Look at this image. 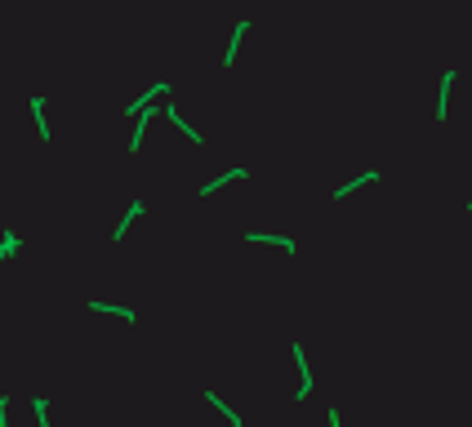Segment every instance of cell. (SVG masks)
<instances>
[{
	"label": "cell",
	"instance_id": "4fadbf2b",
	"mask_svg": "<svg viewBox=\"0 0 472 427\" xmlns=\"http://www.w3.org/2000/svg\"><path fill=\"white\" fill-rule=\"evenodd\" d=\"M31 414H36V423H41V427H50V419H45V396L31 400Z\"/></svg>",
	"mask_w": 472,
	"mask_h": 427
},
{
	"label": "cell",
	"instance_id": "7c38bea8",
	"mask_svg": "<svg viewBox=\"0 0 472 427\" xmlns=\"http://www.w3.org/2000/svg\"><path fill=\"white\" fill-rule=\"evenodd\" d=\"M14 249H18V236H14V231H5V236H0V263H5Z\"/></svg>",
	"mask_w": 472,
	"mask_h": 427
},
{
	"label": "cell",
	"instance_id": "5bb4252c",
	"mask_svg": "<svg viewBox=\"0 0 472 427\" xmlns=\"http://www.w3.org/2000/svg\"><path fill=\"white\" fill-rule=\"evenodd\" d=\"M5 414H9V396H0V427H9V419H5Z\"/></svg>",
	"mask_w": 472,
	"mask_h": 427
},
{
	"label": "cell",
	"instance_id": "9c48e42d",
	"mask_svg": "<svg viewBox=\"0 0 472 427\" xmlns=\"http://www.w3.org/2000/svg\"><path fill=\"white\" fill-rule=\"evenodd\" d=\"M205 400H210V405H214V410H223V414H227V423H232V427H241V414H236V410H227V405H223V396H219V392H205Z\"/></svg>",
	"mask_w": 472,
	"mask_h": 427
},
{
	"label": "cell",
	"instance_id": "8992f818",
	"mask_svg": "<svg viewBox=\"0 0 472 427\" xmlns=\"http://www.w3.org/2000/svg\"><path fill=\"white\" fill-rule=\"evenodd\" d=\"M31 116H36V129H41V138H50V120H45V99H31Z\"/></svg>",
	"mask_w": 472,
	"mask_h": 427
},
{
	"label": "cell",
	"instance_id": "6da1fadb",
	"mask_svg": "<svg viewBox=\"0 0 472 427\" xmlns=\"http://www.w3.org/2000/svg\"><path fill=\"white\" fill-rule=\"evenodd\" d=\"M294 361H299V374H303V383H299V400H308V392H312V370H308V356H303V347L294 343Z\"/></svg>",
	"mask_w": 472,
	"mask_h": 427
},
{
	"label": "cell",
	"instance_id": "2e32d148",
	"mask_svg": "<svg viewBox=\"0 0 472 427\" xmlns=\"http://www.w3.org/2000/svg\"><path fill=\"white\" fill-rule=\"evenodd\" d=\"M468 214H472V205H468Z\"/></svg>",
	"mask_w": 472,
	"mask_h": 427
},
{
	"label": "cell",
	"instance_id": "52a82bcc",
	"mask_svg": "<svg viewBox=\"0 0 472 427\" xmlns=\"http://www.w3.org/2000/svg\"><path fill=\"white\" fill-rule=\"evenodd\" d=\"M250 240H254V245H259V240H272V245H276V249H285V254H294V240H289V236H263V231H250Z\"/></svg>",
	"mask_w": 472,
	"mask_h": 427
},
{
	"label": "cell",
	"instance_id": "ba28073f",
	"mask_svg": "<svg viewBox=\"0 0 472 427\" xmlns=\"http://www.w3.org/2000/svg\"><path fill=\"white\" fill-rule=\"evenodd\" d=\"M232 178H245V169H227V174H223V178H214V182H205V187H201V196H210V191H219V187H223V182H232Z\"/></svg>",
	"mask_w": 472,
	"mask_h": 427
},
{
	"label": "cell",
	"instance_id": "9a60e30c",
	"mask_svg": "<svg viewBox=\"0 0 472 427\" xmlns=\"http://www.w3.org/2000/svg\"><path fill=\"white\" fill-rule=\"evenodd\" d=\"M330 427H338V410H330Z\"/></svg>",
	"mask_w": 472,
	"mask_h": 427
},
{
	"label": "cell",
	"instance_id": "5b68a950",
	"mask_svg": "<svg viewBox=\"0 0 472 427\" xmlns=\"http://www.w3.org/2000/svg\"><path fill=\"white\" fill-rule=\"evenodd\" d=\"M90 307L94 312H112V316H120V321H134V307H116V303H103V298H94Z\"/></svg>",
	"mask_w": 472,
	"mask_h": 427
},
{
	"label": "cell",
	"instance_id": "3957f363",
	"mask_svg": "<svg viewBox=\"0 0 472 427\" xmlns=\"http://www.w3.org/2000/svg\"><path fill=\"white\" fill-rule=\"evenodd\" d=\"M245 31H250V22L241 18V22H236V31H232V45H227V54H223V67H232V63H236V45H241V36H245Z\"/></svg>",
	"mask_w": 472,
	"mask_h": 427
},
{
	"label": "cell",
	"instance_id": "7a4b0ae2",
	"mask_svg": "<svg viewBox=\"0 0 472 427\" xmlns=\"http://www.w3.org/2000/svg\"><path fill=\"white\" fill-rule=\"evenodd\" d=\"M450 85H455V71H445V76H441V94H437V120L450 116Z\"/></svg>",
	"mask_w": 472,
	"mask_h": 427
},
{
	"label": "cell",
	"instance_id": "30bf717a",
	"mask_svg": "<svg viewBox=\"0 0 472 427\" xmlns=\"http://www.w3.org/2000/svg\"><path fill=\"white\" fill-rule=\"evenodd\" d=\"M361 182H379V174H374V169H370V174H361V178H352V182H343V187H338V191H334V196H338V201H343V196H348V191H357V187H361Z\"/></svg>",
	"mask_w": 472,
	"mask_h": 427
},
{
	"label": "cell",
	"instance_id": "8fae6325",
	"mask_svg": "<svg viewBox=\"0 0 472 427\" xmlns=\"http://www.w3.org/2000/svg\"><path fill=\"white\" fill-rule=\"evenodd\" d=\"M138 214H143V201H129V214H125V223L116 227V240H120V236H125V231H129V223H134Z\"/></svg>",
	"mask_w": 472,
	"mask_h": 427
},
{
	"label": "cell",
	"instance_id": "277c9868",
	"mask_svg": "<svg viewBox=\"0 0 472 427\" xmlns=\"http://www.w3.org/2000/svg\"><path fill=\"white\" fill-rule=\"evenodd\" d=\"M165 116H169V120H174V125H178V129H183V133H187V143H205V138H201V133H196V129H192V125H187V120H183V112H178V107H165Z\"/></svg>",
	"mask_w": 472,
	"mask_h": 427
}]
</instances>
